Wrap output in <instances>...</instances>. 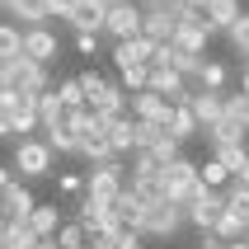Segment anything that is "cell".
I'll return each mask as SVG.
<instances>
[{"label": "cell", "mask_w": 249, "mask_h": 249, "mask_svg": "<svg viewBox=\"0 0 249 249\" xmlns=\"http://www.w3.org/2000/svg\"><path fill=\"white\" fill-rule=\"evenodd\" d=\"M52 165H56V151L47 146V137H24V141H14L10 169H19V179H42V174H52Z\"/></svg>", "instance_id": "cell-2"}, {"label": "cell", "mask_w": 249, "mask_h": 249, "mask_svg": "<svg viewBox=\"0 0 249 249\" xmlns=\"http://www.w3.org/2000/svg\"><path fill=\"white\" fill-rule=\"evenodd\" d=\"M216 160H221L231 174H240V169H245V160H249V151H245V146H216Z\"/></svg>", "instance_id": "cell-36"}, {"label": "cell", "mask_w": 249, "mask_h": 249, "mask_svg": "<svg viewBox=\"0 0 249 249\" xmlns=\"http://www.w3.org/2000/svg\"><path fill=\"white\" fill-rule=\"evenodd\" d=\"M38 249H61V245H56V240H42V245Z\"/></svg>", "instance_id": "cell-45"}, {"label": "cell", "mask_w": 249, "mask_h": 249, "mask_svg": "<svg viewBox=\"0 0 249 249\" xmlns=\"http://www.w3.org/2000/svg\"><path fill=\"white\" fill-rule=\"evenodd\" d=\"M207 24H212V33H231V24H235L240 14H245V5L240 0H207Z\"/></svg>", "instance_id": "cell-15"}, {"label": "cell", "mask_w": 249, "mask_h": 249, "mask_svg": "<svg viewBox=\"0 0 249 249\" xmlns=\"http://www.w3.org/2000/svg\"><path fill=\"white\" fill-rule=\"evenodd\" d=\"M24 56H28V61H38V66L56 61V56H61L56 33H52V28H24Z\"/></svg>", "instance_id": "cell-11"}, {"label": "cell", "mask_w": 249, "mask_h": 249, "mask_svg": "<svg viewBox=\"0 0 249 249\" xmlns=\"http://www.w3.org/2000/svg\"><path fill=\"white\" fill-rule=\"evenodd\" d=\"M221 193H226V207H231V212H240V216H249V183L240 179V174H235L231 183H226Z\"/></svg>", "instance_id": "cell-29"}, {"label": "cell", "mask_w": 249, "mask_h": 249, "mask_svg": "<svg viewBox=\"0 0 249 249\" xmlns=\"http://www.w3.org/2000/svg\"><path fill=\"white\" fill-rule=\"evenodd\" d=\"M245 245H249V226H245Z\"/></svg>", "instance_id": "cell-50"}, {"label": "cell", "mask_w": 249, "mask_h": 249, "mask_svg": "<svg viewBox=\"0 0 249 249\" xmlns=\"http://www.w3.org/2000/svg\"><path fill=\"white\" fill-rule=\"evenodd\" d=\"M245 226H249V216H240V212L226 207V212H221V221L212 226V235L226 240V245H235V240H245Z\"/></svg>", "instance_id": "cell-22"}, {"label": "cell", "mask_w": 249, "mask_h": 249, "mask_svg": "<svg viewBox=\"0 0 249 249\" xmlns=\"http://www.w3.org/2000/svg\"><path fill=\"white\" fill-rule=\"evenodd\" d=\"M75 5H80V0H52V10H56V19H66V14L75 10Z\"/></svg>", "instance_id": "cell-41"}, {"label": "cell", "mask_w": 249, "mask_h": 249, "mask_svg": "<svg viewBox=\"0 0 249 249\" xmlns=\"http://www.w3.org/2000/svg\"><path fill=\"white\" fill-rule=\"evenodd\" d=\"M113 212H118V221H123L127 231H137V235H141V221H146V202H141L132 188H127V193L113 202Z\"/></svg>", "instance_id": "cell-17"}, {"label": "cell", "mask_w": 249, "mask_h": 249, "mask_svg": "<svg viewBox=\"0 0 249 249\" xmlns=\"http://www.w3.org/2000/svg\"><path fill=\"white\" fill-rule=\"evenodd\" d=\"M226 249H249V245H245V240H235V245H226Z\"/></svg>", "instance_id": "cell-47"}, {"label": "cell", "mask_w": 249, "mask_h": 249, "mask_svg": "<svg viewBox=\"0 0 249 249\" xmlns=\"http://www.w3.org/2000/svg\"><path fill=\"white\" fill-rule=\"evenodd\" d=\"M66 113H71V108L56 99V89L38 94V127H42V132H47V127H61V123H66Z\"/></svg>", "instance_id": "cell-19"}, {"label": "cell", "mask_w": 249, "mask_h": 249, "mask_svg": "<svg viewBox=\"0 0 249 249\" xmlns=\"http://www.w3.org/2000/svg\"><path fill=\"white\" fill-rule=\"evenodd\" d=\"M221 212H226V193H216V188H207V193L197 197L193 207H188V226H197L202 235H207L212 226L221 221Z\"/></svg>", "instance_id": "cell-12"}, {"label": "cell", "mask_w": 249, "mask_h": 249, "mask_svg": "<svg viewBox=\"0 0 249 249\" xmlns=\"http://www.w3.org/2000/svg\"><path fill=\"white\" fill-rule=\"evenodd\" d=\"M169 132H174V137H179V141H193L197 132H202V127H197V118H193V108H188V104H183V108H174V118H169Z\"/></svg>", "instance_id": "cell-28"}, {"label": "cell", "mask_w": 249, "mask_h": 249, "mask_svg": "<svg viewBox=\"0 0 249 249\" xmlns=\"http://www.w3.org/2000/svg\"><path fill=\"white\" fill-rule=\"evenodd\" d=\"M66 24L75 28V33H104V24H108V0H80L75 10L66 14Z\"/></svg>", "instance_id": "cell-8"}, {"label": "cell", "mask_w": 249, "mask_h": 249, "mask_svg": "<svg viewBox=\"0 0 249 249\" xmlns=\"http://www.w3.org/2000/svg\"><path fill=\"white\" fill-rule=\"evenodd\" d=\"M28 226L38 231V240H56V231H61V212L56 207H33V216H28Z\"/></svg>", "instance_id": "cell-23"}, {"label": "cell", "mask_w": 249, "mask_h": 249, "mask_svg": "<svg viewBox=\"0 0 249 249\" xmlns=\"http://www.w3.org/2000/svg\"><path fill=\"white\" fill-rule=\"evenodd\" d=\"M0 85L14 89V94H47V89H52L47 66L28 61V56H10V61H0Z\"/></svg>", "instance_id": "cell-1"}, {"label": "cell", "mask_w": 249, "mask_h": 249, "mask_svg": "<svg viewBox=\"0 0 249 249\" xmlns=\"http://www.w3.org/2000/svg\"><path fill=\"white\" fill-rule=\"evenodd\" d=\"M197 179H202V188H216V193H221V188L235 179V174H231V169H226L221 160L212 155V160H202V165H197Z\"/></svg>", "instance_id": "cell-26"}, {"label": "cell", "mask_w": 249, "mask_h": 249, "mask_svg": "<svg viewBox=\"0 0 249 249\" xmlns=\"http://www.w3.org/2000/svg\"><path fill=\"white\" fill-rule=\"evenodd\" d=\"M183 226H188V207H179V202H151L146 207V221H141V235L146 240H169V235H179Z\"/></svg>", "instance_id": "cell-5"}, {"label": "cell", "mask_w": 249, "mask_h": 249, "mask_svg": "<svg viewBox=\"0 0 249 249\" xmlns=\"http://www.w3.org/2000/svg\"><path fill=\"white\" fill-rule=\"evenodd\" d=\"M75 52H80V56H94L99 52V38H94V33H75Z\"/></svg>", "instance_id": "cell-39"}, {"label": "cell", "mask_w": 249, "mask_h": 249, "mask_svg": "<svg viewBox=\"0 0 249 249\" xmlns=\"http://www.w3.org/2000/svg\"><path fill=\"white\" fill-rule=\"evenodd\" d=\"M56 99H61L71 113H75V108H89V99H85V89H80V75H71V80L56 85Z\"/></svg>", "instance_id": "cell-30"}, {"label": "cell", "mask_w": 249, "mask_h": 249, "mask_svg": "<svg viewBox=\"0 0 249 249\" xmlns=\"http://www.w3.org/2000/svg\"><path fill=\"white\" fill-rule=\"evenodd\" d=\"M10 183H14V169H10V165H0V193H5Z\"/></svg>", "instance_id": "cell-42"}, {"label": "cell", "mask_w": 249, "mask_h": 249, "mask_svg": "<svg viewBox=\"0 0 249 249\" xmlns=\"http://www.w3.org/2000/svg\"><path fill=\"white\" fill-rule=\"evenodd\" d=\"M0 202H5V221H28L33 207H38V197H33V188H28L24 179H14L10 188L0 193Z\"/></svg>", "instance_id": "cell-13"}, {"label": "cell", "mask_w": 249, "mask_h": 249, "mask_svg": "<svg viewBox=\"0 0 249 249\" xmlns=\"http://www.w3.org/2000/svg\"><path fill=\"white\" fill-rule=\"evenodd\" d=\"M85 249H94V245H85Z\"/></svg>", "instance_id": "cell-52"}, {"label": "cell", "mask_w": 249, "mask_h": 249, "mask_svg": "<svg viewBox=\"0 0 249 249\" xmlns=\"http://www.w3.org/2000/svg\"><path fill=\"white\" fill-rule=\"evenodd\" d=\"M0 137H14V127H10V118L0 113Z\"/></svg>", "instance_id": "cell-43"}, {"label": "cell", "mask_w": 249, "mask_h": 249, "mask_svg": "<svg viewBox=\"0 0 249 249\" xmlns=\"http://www.w3.org/2000/svg\"><path fill=\"white\" fill-rule=\"evenodd\" d=\"M56 245H61V249H85V245H89V231H85L80 221H61V231H56Z\"/></svg>", "instance_id": "cell-32"}, {"label": "cell", "mask_w": 249, "mask_h": 249, "mask_svg": "<svg viewBox=\"0 0 249 249\" xmlns=\"http://www.w3.org/2000/svg\"><path fill=\"white\" fill-rule=\"evenodd\" d=\"M108 146L118 155L137 151V118H113V123H108Z\"/></svg>", "instance_id": "cell-18"}, {"label": "cell", "mask_w": 249, "mask_h": 249, "mask_svg": "<svg viewBox=\"0 0 249 249\" xmlns=\"http://www.w3.org/2000/svg\"><path fill=\"white\" fill-rule=\"evenodd\" d=\"M10 56H24V28L0 19V61H10Z\"/></svg>", "instance_id": "cell-25"}, {"label": "cell", "mask_w": 249, "mask_h": 249, "mask_svg": "<svg viewBox=\"0 0 249 249\" xmlns=\"http://www.w3.org/2000/svg\"><path fill=\"white\" fill-rule=\"evenodd\" d=\"M42 240H38V231L28 221H10V231H5V249H38Z\"/></svg>", "instance_id": "cell-27"}, {"label": "cell", "mask_w": 249, "mask_h": 249, "mask_svg": "<svg viewBox=\"0 0 249 249\" xmlns=\"http://www.w3.org/2000/svg\"><path fill=\"white\" fill-rule=\"evenodd\" d=\"M127 179H132V174H127L123 160L99 165V169H89V174H85V197H89V202H104V207H113V202L127 193Z\"/></svg>", "instance_id": "cell-3"}, {"label": "cell", "mask_w": 249, "mask_h": 249, "mask_svg": "<svg viewBox=\"0 0 249 249\" xmlns=\"http://www.w3.org/2000/svg\"><path fill=\"white\" fill-rule=\"evenodd\" d=\"M193 249H226V240H216V235L207 231V235H197V245H193Z\"/></svg>", "instance_id": "cell-40"}, {"label": "cell", "mask_w": 249, "mask_h": 249, "mask_svg": "<svg viewBox=\"0 0 249 249\" xmlns=\"http://www.w3.org/2000/svg\"><path fill=\"white\" fill-rule=\"evenodd\" d=\"M10 24H19V28H47V19H56V10H52V0H10Z\"/></svg>", "instance_id": "cell-9"}, {"label": "cell", "mask_w": 249, "mask_h": 249, "mask_svg": "<svg viewBox=\"0 0 249 249\" xmlns=\"http://www.w3.org/2000/svg\"><path fill=\"white\" fill-rule=\"evenodd\" d=\"M240 179H245V183H249V160H245V169H240Z\"/></svg>", "instance_id": "cell-46"}, {"label": "cell", "mask_w": 249, "mask_h": 249, "mask_svg": "<svg viewBox=\"0 0 249 249\" xmlns=\"http://www.w3.org/2000/svg\"><path fill=\"white\" fill-rule=\"evenodd\" d=\"M226 118H235L240 127H249V94H226Z\"/></svg>", "instance_id": "cell-37"}, {"label": "cell", "mask_w": 249, "mask_h": 249, "mask_svg": "<svg viewBox=\"0 0 249 249\" xmlns=\"http://www.w3.org/2000/svg\"><path fill=\"white\" fill-rule=\"evenodd\" d=\"M193 89H212V94H226V66L221 61H202V71H197V80H193Z\"/></svg>", "instance_id": "cell-24"}, {"label": "cell", "mask_w": 249, "mask_h": 249, "mask_svg": "<svg viewBox=\"0 0 249 249\" xmlns=\"http://www.w3.org/2000/svg\"><path fill=\"white\" fill-rule=\"evenodd\" d=\"M108 5H137V0H108Z\"/></svg>", "instance_id": "cell-48"}, {"label": "cell", "mask_w": 249, "mask_h": 249, "mask_svg": "<svg viewBox=\"0 0 249 249\" xmlns=\"http://www.w3.org/2000/svg\"><path fill=\"white\" fill-rule=\"evenodd\" d=\"M202 137L212 141V151H216V146H245V137H249V127H240L235 118H221V123H216V127H207V132H202Z\"/></svg>", "instance_id": "cell-16"}, {"label": "cell", "mask_w": 249, "mask_h": 249, "mask_svg": "<svg viewBox=\"0 0 249 249\" xmlns=\"http://www.w3.org/2000/svg\"><path fill=\"white\" fill-rule=\"evenodd\" d=\"M240 94H249V61H245V75H240Z\"/></svg>", "instance_id": "cell-44"}, {"label": "cell", "mask_w": 249, "mask_h": 249, "mask_svg": "<svg viewBox=\"0 0 249 249\" xmlns=\"http://www.w3.org/2000/svg\"><path fill=\"white\" fill-rule=\"evenodd\" d=\"M165 193H169V202H179V207H193L197 197L207 193L202 179H197V160L179 155L174 165H165Z\"/></svg>", "instance_id": "cell-4"}, {"label": "cell", "mask_w": 249, "mask_h": 249, "mask_svg": "<svg viewBox=\"0 0 249 249\" xmlns=\"http://www.w3.org/2000/svg\"><path fill=\"white\" fill-rule=\"evenodd\" d=\"M56 188H61L66 197H75V193H85V179H80V174H61V183H56Z\"/></svg>", "instance_id": "cell-38"}, {"label": "cell", "mask_w": 249, "mask_h": 249, "mask_svg": "<svg viewBox=\"0 0 249 249\" xmlns=\"http://www.w3.org/2000/svg\"><path fill=\"white\" fill-rule=\"evenodd\" d=\"M141 10H146V14H165V19L179 24L183 10H188V0H141Z\"/></svg>", "instance_id": "cell-33"}, {"label": "cell", "mask_w": 249, "mask_h": 249, "mask_svg": "<svg viewBox=\"0 0 249 249\" xmlns=\"http://www.w3.org/2000/svg\"><path fill=\"white\" fill-rule=\"evenodd\" d=\"M118 75H123V89L127 94H141V89H151V66H132V71H118Z\"/></svg>", "instance_id": "cell-34"}, {"label": "cell", "mask_w": 249, "mask_h": 249, "mask_svg": "<svg viewBox=\"0 0 249 249\" xmlns=\"http://www.w3.org/2000/svg\"><path fill=\"white\" fill-rule=\"evenodd\" d=\"M42 137H47V146H52L56 155H80V137H75V127H71V123H61V127H47Z\"/></svg>", "instance_id": "cell-21"}, {"label": "cell", "mask_w": 249, "mask_h": 249, "mask_svg": "<svg viewBox=\"0 0 249 249\" xmlns=\"http://www.w3.org/2000/svg\"><path fill=\"white\" fill-rule=\"evenodd\" d=\"M193 118H197V127L207 132V127H216L226 118V94H212V89H193Z\"/></svg>", "instance_id": "cell-14"}, {"label": "cell", "mask_w": 249, "mask_h": 249, "mask_svg": "<svg viewBox=\"0 0 249 249\" xmlns=\"http://www.w3.org/2000/svg\"><path fill=\"white\" fill-rule=\"evenodd\" d=\"M151 61H155V42H151V38H127V42H113V66H118V71L151 66Z\"/></svg>", "instance_id": "cell-10"}, {"label": "cell", "mask_w": 249, "mask_h": 249, "mask_svg": "<svg viewBox=\"0 0 249 249\" xmlns=\"http://www.w3.org/2000/svg\"><path fill=\"white\" fill-rule=\"evenodd\" d=\"M165 137H169V127H160V123H137V151H155ZM137 151H132V155H137Z\"/></svg>", "instance_id": "cell-31"}, {"label": "cell", "mask_w": 249, "mask_h": 249, "mask_svg": "<svg viewBox=\"0 0 249 249\" xmlns=\"http://www.w3.org/2000/svg\"><path fill=\"white\" fill-rule=\"evenodd\" d=\"M141 19H146L141 5H108V24H104V33H108L113 42L141 38Z\"/></svg>", "instance_id": "cell-6"}, {"label": "cell", "mask_w": 249, "mask_h": 249, "mask_svg": "<svg viewBox=\"0 0 249 249\" xmlns=\"http://www.w3.org/2000/svg\"><path fill=\"white\" fill-rule=\"evenodd\" d=\"M174 19H165V14H146L141 19V38H151L155 47H165V42H174Z\"/></svg>", "instance_id": "cell-20"}, {"label": "cell", "mask_w": 249, "mask_h": 249, "mask_svg": "<svg viewBox=\"0 0 249 249\" xmlns=\"http://www.w3.org/2000/svg\"><path fill=\"white\" fill-rule=\"evenodd\" d=\"M0 216H5V202H0Z\"/></svg>", "instance_id": "cell-51"}, {"label": "cell", "mask_w": 249, "mask_h": 249, "mask_svg": "<svg viewBox=\"0 0 249 249\" xmlns=\"http://www.w3.org/2000/svg\"><path fill=\"white\" fill-rule=\"evenodd\" d=\"M226 38H231V47L249 61V14H240L235 24H231V33H226Z\"/></svg>", "instance_id": "cell-35"}, {"label": "cell", "mask_w": 249, "mask_h": 249, "mask_svg": "<svg viewBox=\"0 0 249 249\" xmlns=\"http://www.w3.org/2000/svg\"><path fill=\"white\" fill-rule=\"evenodd\" d=\"M132 118H137V123H160V127H169L174 104H169L165 94H155V89H141V94H132Z\"/></svg>", "instance_id": "cell-7"}, {"label": "cell", "mask_w": 249, "mask_h": 249, "mask_svg": "<svg viewBox=\"0 0 249 249\" xmlns=\"http://www.w3.org/2000/svg\"><path fill=\"white\" fill-rule=\"evenodd\" d=\"M0 10H10V0H0Z\"/></svg>", "instance_id": "cell-49"}]
</instances>
